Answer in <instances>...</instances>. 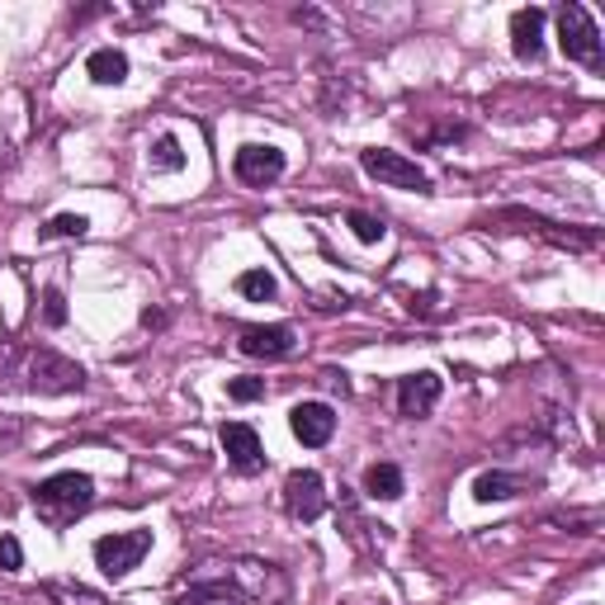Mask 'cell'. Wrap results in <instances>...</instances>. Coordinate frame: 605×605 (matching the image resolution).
Masks as SVG:
<instances>
[{"instance_id": "obj_22", "label": "cell", "mask_w": 605, "mask_h": 605, "mask_svg": "<svg viewBox=\"0 0 605 605\" xmlns=\"http://www.w3.org/2000/svg\"><path fill=\"white\" fill-rule=\"evenodd\" d=\"M346 223H350V232H355V237L364 242V246H374V242H383V237H389V227H383V217H374V213H350L346 217Z\"/></svg>"}, {"instance_id": "obj_25", "label": "cell", "mask_w": 605, "mask_h": 605, "mask_svg": "<svg viewBox=\"0 0 605 605\" xmlns=\"http://www.w3.org/2000/svg\"><path fill=\"white\" fill-rule=\"evenodd\" d=\"M227 397L232 402H261L265 397V379H232L227 383Z\"/></svg>"}, {"instance_id": "obj_27", "label": "cell", "mask_w": 605, "mask_h": 605, "mask_svg": "<svg viewBox=\"0 0 605 605\" xmlns=\"http://www.w3.org/2000/svg\"><path fill=\"white\" fill-rule=\"evenodd\" d=\"M47 592H53L57 601H66V605H105L95 592H86V586H47Z\"/></svg>"}, {"instance_id": "obj_18", "label": "cell", "mask_w": 605, "mask_h": 605, "mask_svg": "<svg viewBox=\"0 0 605 605\" xmlns=\"http://www.w3.org/2000/svg\"><path fill=\"white\" fill-rule=\"evenodd\" d=\"M171 605H242V592L232 582H194L190 592H180Z\"/></svg>"}, {"instance_id": "obj_17", "label": "cell", "mask_w": 605, "mask_h": 605, "mask_svg": "<svg viewBox=\"0 0 605 605\" xmlns=\"http://www.w3.org/2000/svg\"><path fill=\"white\" fill-rule=\"evenodd\" d=\"M364 492L374 501H397L402 492H407V478H402L397 464H369L364 468Z\"/></svg>"}, {"instance_id": "obj_6", "label": "cell", "mask_w": 605, "mask_h": 605, "mask_svg": "<svg viewBox=\"0 0 605 605\" xmlns=\"http://www.w3.org/2000/svg\"><path fill=\"white\" fill-rule=\"evenodd\" d=\"M497 223H520V232H534V237H544L553 246H567V251H592L596 246V232H573L563 223H553L544 213H530V209H497Z\"/></svg>"}, {"instance_id": "obj_15", "label": "cell", "mask_w": 605, "mask_h": 605, "mask_svg": "<svg viewBox=\"0 0 605 605\" xmlns=\"http://www.w3.org/2000/svg\"><path fill=\"white\" fill-rule=\"evenodd\" d=\"M540 478H526V474H507V468H487V474L474 478V501H511L520 492H530V487Z\"/></svg>"}, {"instance_id": "obj_10", "label": "cell", "mask_w": 605, "mask_h": 605, "mask_svg": "<svg viewBox=\"0 0 605 605\" xmlns=\"http://www.w3.org/2000/svg\"><path fill=\"white\" fill-rule=\"evenodd\" d=\"M232 586H237L242 596H251L256 605H275L289 596V582H284V573L275 563H256V559H246L232 567Z\"/></svg>"}, {"instance_id": "obj_16", "label": "cell", "mask_w": 605, "mask_h": 605, "mask_svg": "<svg viewBox=\"0 0 605 605\" xmlns=\"http://www.w3.org/2000/svg\"><path fill=\"white\" fill-rule=\"evenodd\" d=\"M86 76L95 81V86H124V81H128V57L119 53V47H95V53L86 57Z\"/></svg>"}, {"instance_id": "obj_14", "label": "cell", "mask_w": 605, "mask_h": 605, "mask_svg": "<svg viewBox=\"0 0 605 605\" xmlns=\"http://www.w3.org/2000/svg\"><path fill=\"white\" fill-rule=\"evenodd\" d=\"M237 350L251 360H284L294 350V327H246L237 336Z\"/></svg>"}, {"instance_id": "obj_13", "label": "cell", "mask_w": 605, "mask_h": 605, "mask_svg": "<svg viewBox=\"0 0 605 605\" xmlns=\"http://www.w3.org/2000/svg\"><path fill=\"white\" fill-rule=\"evenodd\" d=\"M544 24H549V14L540 6H526V10L511 14V53L520 62H540V53H544Z\"/></svg>"}, {"instance_id": "obj_5", "label": "cell", "mask_w": 605, "mask_h": 605, "mask_svg": "<svg viewBox=\"0 0 605 605\" xmlns=\"http://www.w3.org/2000/svg\"><path fill=\"white\" fill-rule=\"evenodd\" d=\"M29 389L33 393H47V397H62V393H81L86 389V369H81L76 360L57 355V350H33L29 355Z\"/></svg>"}, {"instance_id": "obj_19", "label": "cell", "mask_w": 605, "mask_h": 605, "mask_svg": "<svg viewBox=\"0 0 605 605\" xmlns=\"http://www.w3.org/2000/svg\"><path fill=\"white\" fill-rule=\"evenodd\" d=\"M147 166H151V171H166V176L184 171V147H180L176 132H161V138L147 147Z\"/></svg>"}, {"instance_id": "obj_23", "label": "cell", "mask_w": 605, "mask_h": 605, "mask_svg": "<svg viewBox=\"0 0 605 605\" xmlns=\"http://www.w3.org/2000/svg\"><path fill=\"white\" fill-rule=\"evenodd\" d=\"M553 526H573L577 534H596V530H601V511H596V507L567 511V516H553Z\"/></svg>"}, {"instance_id": "obj_2", "label": "cell", "mask_w": 605, "mask_h": 605, "mask_svg": "<svg viewBox=\"0 0 605 605\" xmlns=\"http://www.w3.org/2000/svg\"><path fill=\"white\" fill-rule=\"evenodd\" d=\"M559 47H563V57L567 62H577V66H592V72H601V62H605V39H601V24L592 20V10L586 6H559Z\"/></svg>"}, {"instance_id": "obj_28", "label": "cell", "mask_w": 605, "mask_h": 605, "mask_svg": "<svg viewBox=\"0 0 605 605\" xmlns=\"http://www.w3.org/2000/svg\"><path fill=\"white\" fill-rule=\"evenodd\" d=\"M407 308H412V312H422V317H431V312H435V289H426L422 298L412 294V302H407Z\"/></svg>"}, {"instance_id": "obj_20", "label": "cell", "mask_w": 605, "mask_h": 605, "mask_svg": "<svg viewBox=\"0 0 605 605\" xmlns=\"http://www.w3.org/2000/svg\"><path fill=\"white\" fill-rule=\"evenodd\" d=\"M91 232V217L86 213H57V217H47V223L39 227V242H57V237H86Z\"/></svg>"}, {"instance_id": "obj_1", "label": "cell", "mask_w": 605, "mask_h": 605, "mask_svg": "<svg viewBox=\"0 0 605 605\" xmlns=\"http://www.w3.org/2000/svg\"><path fill=\"white\" fill-rule=\"evenodd\" d=\"M91 507H95V478L76 474V468H62V474L43 478L39 487H33V511H39V520L43 526H53V530L76 526Z\"/></svg>"}, {"instance_id": "obj_24", "label": "cell", "mask_w": 605, "mask_h": 605, "mask_svg": "<svg viewBox=\"0 0 605 605\" xmlns=\"http://www.w3.org/2000/svg\"><path fill=\"white\" fill-rule=\"evenodd\" d=\"M24 567V549L14 534H0V573H20Z\"/></svg>"}, {"instance_id": "obj_4", "label": "cell", "mask_w": 605, "mask_h": 605, "mask_svg": "<svg viewBox=\"0 0 605 605\" xmlns=\"http://www.w3.org/2000/svg\"><path fill=\"white\" fill-rule=\"evenodd\" d=\"M360 171H364L369 180L389 184V190L431 194V176H426L412 157H402V151H389V147H364V151H360Z\"/></svg>"}, {"instance_id": "obj_8", "label": "cell", "mask_w": 605, "mask_h": 605, "mask_svg": "<svg viewBox=\"0 0 605 605\" xmlns=\"http://www.w3.org/2000/svg\"><path fill=\"white\" fill-rule=\"evenodd\" d=\"M284 511H289L294 520H317L327 511V482L322 474H312V468H294L289 478H284Z\"/></svg>"}, {"instance_id": "obj_11", "label": "cell", "mask_w": 605, "mask_h": 605, "mask_svg": "<svg viewBox=\"0 0 605 605\" xmlns=\"http://www.w3.org/2000/svg\"><path fill=\"white\" fill-rule=\"evenodd\" d=\"M217 441H223V454H227V464L237 468V474L251 478V474H261V468H265V445H261L256 426H246V422H223Z\"/></svg>"}, {"instance_id": "obj_21", "label": "cell", "mask_w": 605, "mask_h": 605, "mask_svg": "<svg viewBox=\"0 0 605 605\" xmlns=\"http://www.w3.org/2000/svg\"><path fill=\"white\" fill-rule=\"evenodd\" d=\"M237 294L251 298V302H270V298L279 294V284H275V275L261 265V270H242V275H237Z\"/></svg>"}, {"instance_id": "obj_7", "label": "cell", "mask_w": 605, "mask_h": 605, "mask_svg": "<svg viewBox=\"0 0 605 605\" xmlns=\"http://www.w3.org/2000/svg\"><path fill=\"white\" fill-rule=\"evenodd\" d=\"M284 151L270 147V142H246L237 147V157H232V176H237L242 184H251V190H265V184H275L284 176Z\"/></svg>"}, {"instance_id": "obj_3", "label": "cell", "mask_w": 605, "mask_h": 605, "mask_svg": "<svg viewBox=\"0 0 605 605\" xmlns=\"http://www.w3.org/2000/svg\"><path fill=\"white\" fill-rule=\"evenodd\" d=\"M95 553V567L105 573L109 582H124L132 567H142V559L151 553V530L138 526V530H114V534H99L91 544Z\"/></svg>"}, {"instance_id": "obj_26", "label": "cell", "mask_w": 605, "mask_h": 605, "mask_svg": "<svg viewBox=\"0 0 605 605\" xmlns=\"http://www.w3.org/2000/svg\"><path fill=\"white\" fill-rule=\"evenodd\" d=\"M43 322L47 327H66V298H62V289H47L43 294Z\"/></svg>"}, {"instance_id": "obj_12", "label": "cell", "mask_w": 605, "mask_h": 605, "mask_svg": "<svg viewBox=\"0 0 605 605\" xmlns=\"http://www.w3.org/2000/svg\"><path fill=\"white\" fill-rule=\"evenodd\" d=\"M289 431H294L298 445L322 449L336 435V412L327 407V402H298V407L289 412Z\"/></svg>"}, {"instance_id": "obj_9", "label": "cell", "mask_w": 605, "mask_h": 605, "mask_svg": "<svg viewBox=\"0 0 605 605\" xmlns=\"http://www.w3.org/2000/svg\"><path fill=\"white\" fill-rule=\"evenodd\" d=\"M445 393V379L435 369H416V374H402L397 379V412L407 422H422V416L435 412V402Z\"/></svg>"}]
</instances>
